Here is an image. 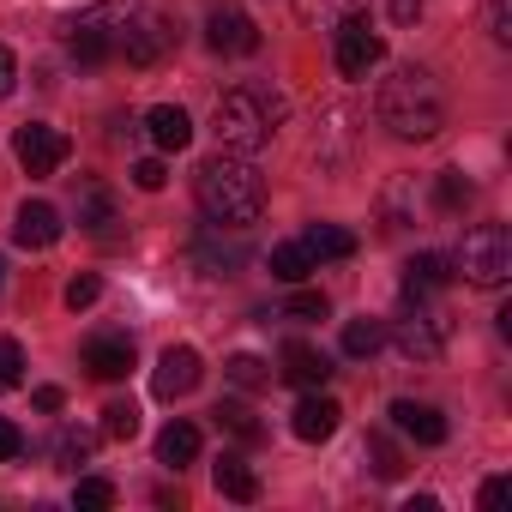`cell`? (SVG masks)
<instances>
[{
	"label": "cell",
	"instance_id": "cell-2",
	"mask_svg": "<svg viewBox=\"0 0 512 512\" xmlns=\"http://www.w3.org/2000/svg\"><path fill=\"white\" fill-rule=\"evenodd\" d=\"M284 115H290V103H284L278 85L241 79V85H229V91L217 97L211 127H217V145H223V151H235V157H260V151L278 139Z\"/></svg>",
	"mask_w": 512,
	"mask_h": 512
},
{
	"label": "cell",
	"instance_id": "cell-16",
	"mask_svg": "<svg viewBox=\"0 0 512 512\" xmlns=\"http://www.w3.org/2000/svg\"><path fill=\"white\" fill-rule=\"evenodd\" d=\"M392 422H398V434H410L416 446H440V440H446V416H440L434 404L398 398V404H392Z\"/></svg>",
	"mask_w": 512,
	"mask_h": 512
},
{
	"label": "cell",
	"instance_id": "cell-39",
	"mask_svg": "<svg viewBox=\"0 0 512 512\" xmlns=\"http://www.w3.org/2000/svg\"><path fill=\"white\" fill-rule=\"evenodd\" d=\"M506 488H512V482H506V476H488V482H482V494H476V500H482V506H500V500H506Z\"/></svg>",
	"mask_w": 512,
	"mask_h": 512
},
{
	"label": "cell",
	"instance_id": "cell-13",
	"mask_svg": "<svg viewBox=\"0 0 512 512\" xmlns=\"http://www.w3.org/2000/svg\"><path fill=\"white\" fill-rule=\"evenodd\" d=\"M85 368L97 380H127L133 374V338L127 332H97L85 338Z\"/></svg>",
	"mask_w": 512,
	"mask_h": 512
},
{
	"label": "cell",
	"instance_id": "cell-38",
	"mask_svg": "<svg viewBox=\"0 0 512 512\" xmlns=\"http://www.w3.org/2000/svg\"><path fill=\"white\" fill-rule=\"evenodd\" d=\"M13 85H19V61H13L7 43H0V97H13Z\"/></svg>",
	"mask_w": 512,
	"mask_h": 512
},
{
	"label": "cell",
	"instance_id": "cell-10",
	"mask_svg": "<svg viewBox=\"0 0 512 512\" xmlns=\"http://www.w3.org/2000/svg\"><path fill=\"white\" fill-rule=\"evenodd\" d=\"M199 380H205V362H199V350H193V344H169V350L157 356L151 392H157L163 404H175V398H187V392H193Z\"/></svg>",
	"mask_w": 512,
	"mask_h": 512
},
{
	"label": "cell",
	"instance_id": "cell-15",
	"mask_svg": "<svg viewBox=\"0 0 512 512\" xmlns=\"http://www.w3.org/2000/svg\"><path fill=\"white\" fill-rule=\"evenodd\" d=\"M145 133H151V145L169 157V151H187L193 145V115L181 109V103H157L151 115H145Z\"/></svg>",
	"mask_w": 512,
	"mask_h": 512
},
{
	"label": "cell",
	"instance_id": "cell-4",
	"mask_svg": "<svg viewBox=\"0 0 512 512\" xmlns=\"http://www.w3.org/2000/svg\"><path fill=\"white\" fill-rule=\"evenodd\" d=\"M452 278H464L470 290H500L512 278V229L506 223H476L464 229L458 253H452Z\"/></svg>",
	"mask_w": 512,
	"mask_h": 512
},
{
	"label": "cell",
	"instance_id": "cell-24",
	"mask_svg": "<svg viewBox=\"0 0 512 512\" xmlns=\"http://www.w3.org/2000/svg\"><path fill=\"white\" fill-rule=\"evenodd\" d=\"M308 272H314V253H308L302 241H278V247H272V278H278V284H302Z\"/></svg>",
	"mask_w": 512,
	"mask_h": 512
},
{
	"label": "cell",
	"instance_id": "cell-36",
	"mask_svg": "<svg viewBox=\"0 0 512 512\" xmlns=\"http://www.w3.org/2000/svg\"><path fill=\"white\" fill-rule=\"evenodd\" d=\"M163 181H169L163 157H145V163H133V187H145V193H163Z\"/></svg>",
	"mask_w": 512,
	"mask_h": 512
},
{
	"label": "cell",
	"instance_id": "cell-27",
	"mask_svg": "<svg viewBox=\"0 0 512 512\" xmlns=\"http://www.w3.org/2000/svg\"><path fill=\"white\" fill-rule=\"evenodd\" d=\"M380 344H386V326H380V320H350V326H344V356H350V362H368Z\"/></svg>",
	"mask_w": 512,
	"mask_h": 512
},
{
	"label": "cell",
	"instance_id": "cell-41",
	"mask_svg": "<svg viewBox=\"0 0 512 512\" xmlns=\"http://www.w3.org/2000/svg\"><path fill=\"white\" fill-rule=\"evenodd\" d=\"M61 404H67V398H61V386H37V410H49V416H55Z\"/></svg>",
	"mask_w": 512,
	"mask_h": 512
},
{
	"label": "cell",
	"instance_id": "cell-35",
	"mask_svg": "<svg viewBox=\"0 0 512 512\" xmlns=\"http://www.w3.org/2000/svg\"><path fill=\"white\" fill-rule=\"evenodd\" d=\"M97 296H103V278H97V272H79V278H67V308H73V314H79V308H91Z\"/></svg>",
	"mask_w": 512,
	"mask_h": 512
},
{
	"label": "cell",
	"instance_id": "cell-9",
	"mask_svg": "<svg viewBox=\"0 0 512 512\" xmlns=\"http://www.w3.org/2000/svg\"><path fill=\"white\" fill-rule=\"evenodd\" d=\"M332 37H338V73H344V79H368V73L386 61V37H380L368 19H350V25H338Z\"/></svg>",
	"mask_w": 512,
	"mask_h": 512
},
{
	"label": "cell",
	"instance_id": "cell-29",
	"mask_svg": "<svg viewBox=\"0 0 512 512\" xmlns=\"http://www.w3.org/2000/svg\"><path fill=\"white\" fill-rule=\"evenodd\" d=\"M91 452H97V434H85V428H61V440H55V458H61L67 470H79Z\"/></svg>",
	"mask_w": 512,
	"mask_h": 512
},
{
	"label": "cell",
	"instance_id": "cell-34",
	"mask_svg": "<svg viewBox=\"0 0 512 512\" xmlns=\"http://www.w3.org/2000/svg\"><path fill=\"white\" fill-rule=\"evenodd\" d=\"M278 320H302V326H308V320H326V296H320V290H296Z\"/></svg>",
	"mask_w": 512,
	"mask_h": 512
},
{
	"label": "cell",
	"instance_id": "cell-26",
	"mask_svg": "<svg viewBox=\"0 0 512 512\" xmlns=\"http://www.w3.org/2000/svg\"><path fill=\"white\" fill-rule=\"evenodd\" d=\"M211 416H217V428H229V434H235V440H247V446H260V440H266V422L253 416L247 404H217Z\"/></svg>",
	"mask_w": 512,
	"mask_h": 512
},
{
	"label": "cell",
	"instance_id": "cell-37",
	"mask_svg": "<svg viewBox=\"0 0 512 512\" xmlns=\"http://www.w3.org/2000/svg\"><path fill=\"white\" fill-rule=\"evenodd\" d=\"M19 452H25V434H19V428H13L7 416H0V464H13Z\"/></svg>",
	"mask_w": 512,
	"mask_h": 512
},
{
	"label": "cell",
	"instance_id": "cell-32",
	"mask_svg": "<svg viewBox=\"0 0 512 512\" xmlns=\"http://www.w3.org/2000/svg\"><path fill=\"white\" fill-rule=\"evenodd\" d=\"M25 386V350L19 338H0V392H19Z\"/></svg>",
	"mask_w": 512,
	"mask_h": 512
},
{
	"label": "cell",
	"instance_id": "cell-1",
	"mask_svg": "<svg viewBox=\"0 0 512 512\" xmlns=\"http://www.w3.org/2000/svg\"><path fill=\"white\" fill-rule=\"evenodd\" d=\"M193 199H199V211L217 229H247V223H260V211H266V175L253 169V157L217 151V157H205L193 169Z\"/></svg>",
	"mask_w": 512,
	"mask_h": 512
},
{
	"label": "cell",
	"instance_id": "cell-19",
	"mask_svg": "<svg viewBox=\"0 0 512 512\" xmlns=\"http://www.w3.org/2000/svg\"><path fill=\"white\" fill-rule=\"evenodd\" d=\"M296 13H302V25H314V31H338V25H350V19H368V0H296Z\"/></svg>",
	"mask_w": 512,
	"mask_h": 512
},
{
	"label": "cell",
	"instance_id": "cell-25",
	"mask_svg": "<svg viewBox=\"0 0 512 512\" xmlns=\"http://www.w3.org/2000/svg\"><path fill=\"white\" fill-rule=\"evenodd\" d=\"M470 199H476V187H470L458 169H440V175H434V211H440V217H458Z\"/></svg>",
	"mask_w": 512,
	"mask_h": 512
},
{
	"label": "cell",
	"instance_id": "cell-40",
	"mask_svg": "<svg viewBox=\"0 0 512 512\" xmlns=\"http://www.w3.org/2000/svg\"><path fill=\"white\" fill-rule=\"evenodd\" d=\"M422 19V0H392V25H416Z\"/></svg>",
	"mask_w": 512,
	"mask_h": 512
},
{
	"label": "cell",
	"instance_id": "cell-7",
	"mask_svg": "<svg viewBox=\"0 0 512 512\" xmlns=\"http://www.w3.org/2000/svg\"><path fill=\"white\" fill-rule=\"evenodd\" d=\"M175 43H181L175 19L151 13L145 0H139V7H133V19H127V31H121V55H115V61H127V67H157V61H163Z\"/></svg>",
	"mask_w": 512,
	"mask_h": 512
},
{
	"label": "cell",
	"instance_id": "cell-14",
	"mask_svg": "<svg viewBox=\"0 0 512 512\" xmlns=\"http://www.w3.org/2000/svg\"><path fill=\"white\" fill-rule=\"evenodd\" d=\"M338 422H344V404H338V398H326L320 386H314V392L296 404V416H290L296 440H308V446H314V440H332V434H338Z\"/></svg>",
	"mask_w": 512,
	"mask_h": 512
},
{
	"label": "cell",
	"instance_id": "cell-42",
	"mask_svg": "<svg viewBox=\"0 0 512 512\" xmlns=\"http://www.w3.org/2000/svg\"><path fill=\"white\" fill-rule=\"evenodd\" d=\"M0 272H7V266H0Z\"/></svg>",
	"mask_w": 512,
	"mask_h": 512
},
{
	"label": "cell",
	"instance_id": "cell-20",
	"mask_svg": "<svg viewBox=\"0 0 512 512\" xmlns=\"http://www.w3.org/2000/svg\"><path fill=\"white\" fill-rule=\"evenodd\" d=\"M302 247L314 253V266H320V260H350V253H356V235H350V229H338V223H308Z\"/></svg>",
	"mask_w": 512,
	"mask_h": 512
},
{
	"label": "cell",
	"instance_id": "cell-17",
	"mask_svg": "<svg viewBox=\"0 0 512 512\" xmlns=\"http://www.w3.org/2000/svg\"><path fill=\"white\" fill-rule=\"evenodd\" d=\"M284 380H290V386H302V392H314V386H326V380H332V362H326L314 344L290 338V344H284Z\"/></svg>",
	"mask_w": 512,
	"mask_h": 512
},
{
	"label": "cell",
	"instance_id": "cell-30",
	"mask_svg": "<svg viewBox=\"0 0 512 512\" xmlns=\"http://www.w3.org/2000/svg\"><path fill=\"white\" fill-rule=\"evenodd\" d=\"M362 452L374 458V476H386V482H392V476H404V452H398L386 434H368V440H362Z\"/></svg>",
	"mask_w": 512,
	"mask_h": 512
},
{
	"label": "cell",
	"instance_id": "cell-5",
	"mask_svg": "<svg viewBox=\"0 0 512 512\" xmlns=\"http://www.w3.org/2000/svg\"><path fill=\"white\" fill-rule=\"evenodd\" d=\"M133 7H139V0H97V7H85V13L67 25V49H73L85 67L115 61V55H121V31H127V19H133Z\"/></svg>",
	"mask_w": 512,
	"mask_h": 512
},
{
	"label": "cell",
	"instance_id": "cell-6",
	"mask_svg": "<svg viewBox=\"0 0 512 512\" xmlns=\"http://www.w3.org/2000/svg\"><path fill=\"white\" fill-rule=\"evenodd\" d=\"M446 332H452V320L434 314V308H422L416 290H404V308H398V320H392V344H398V356L416 362V368H428V362H440Z\"/></svg>",
	"mask_w": 512,
	"mask_h": 512
},
{
	"label": "cell",
	"instance_id": "cell-28",
	"mask_svg": "<svg viewBox=\"0 0 512 512\" xmlns=\"http://www.w3.org/2000/svg\"><path fill=\"white\" fill-rule=\"evenodd\" d=\"M241 392H260V386H272V368L260 362V356H229V368H223Z\"/></svg>",
	"mask_w": 512,
	"mask_h": 512
},
{
	"label": "cell",
	"instance_id": "cell-11",
	"mask_svg": "<svg viewBox=\"0 0 512 512\" xmlns=\"http://www.w3.org/2000/svg\"><path fill=\"white\" fill-rule=\"evenodd\" d=\"M205 43L217 55H253L260 49V25H253L241 7H211L205 13Z\"/></svg>",
	"mask_w": 512,
	"mask_h": 512
},
{
	"label": "cell",
	"instance_id": "cell-31",
	"mask_svg": "<svg viewBox=\"0 0 512 512\" xmlns=\"http://www.w3.org/2000/svg\"><path fill=\"white\" fill-rule=\"evenodd\" d=\"M73 506H79V512H103V506H115V482H109V476H85V482L73 488Z\"/></svg>",
	"mask_w": 512,
	"mask_h": 512
},
{
	"label": "cell",
	"instance_id": "cell-3",
	"mask_svg": "<svg viewBox=\"0 0 512 512\" xmlns=\"http://www.w3.org/2000/svg\"><path fill=\"white\" fill-rule=\"evenodd\" d=\"M374 115L392 139L404 145H422L446 127V91L428 67H398L392 79H380V97H374Z\"/></svg>",
	"mask_w": 512,
	"mask_h": 512
},
{
	"label": "cell",
	"instance_id": "cell-33",
	"mask_svg": "<svg viewBox=\"0 0 512 512\" xmlns=\"http://www.w3.org/2000/svg\"><path fill=\"white\" fill-rule=\"evenodd\" d=\"M103 434H109V440H133V434H139V410H133L127 398H115V404L103 410Z\"/></svg>",
	"mask_w": 512,
	"mask_h": 512
},
{
	"label": "cell",
	"instance_id": "cell-21",
	"mask_svg": "<svg viewBox=\"0 0 512 512\" xmlns=\"http://www.w3.org/2000/svg\"><path fill=\"white\" fill-rule=\"evenodd\" d=\"M193 458H199V428H193V422H169V428L157 434V464L181 470V464H193Z\"/></svg>",
	"mask_w": 512,
	"mask_h": 512
},
{
	"label": "cell",
	"instance_id": "cell-12",
	"mask_svg": "<svg viewBox=\"0 0 512 512\" xmlns=\"http://www.w3.org/2000/svg\"><path fill=\"white\" fill-rule=\"evenodd\" d=\"M61 235H67V223H61V211H55L49 199H25V205H19V217H13V241H19V247H37V253H43V247H55Z\"/></svg>",
	"mask_w": 512,
	"mask_h": 512
},
{
	"label": "cell",
	"instance_id": "cell-23",
	"mask_svg": "<svg viewBox=\"0 0 512 512\" xmlns=\"http://www.w3.org/2000/svg\"><path fill=\"white\" fill-rule=\"evenodd\" d=\"M115 223V193L103 181H85L79 187V229H109Z\"/></svg>",
	"mask_w": 512,
	"mask_h": 512
},
{
	"label": "cell",
	"instance_id": "cell-18",
	"mask_svg": "<svg viewBox=\"0 0 512 512\" xmlns=\"http://www.w3.org/2000/svg\"><path fill=\"white\" fill-rule=\"evenodd\" d=\"M211 482H217L223 500H241V506H247V500H260V476H253L247 458H235V452H223V458L211 464Z\"/></svg>",
	"mask_w": 512,
	"mask_h": 512
},
{
	"label": "cell",
	"instance_id": "cell-8",
	"mask_svg": "<svg viewBox=\"0 0 512 512\" xmlns=\"http://www.w3.org/2000/svg\"><path fill=\"white\" fill-rule=\"evenodd\" d=\"M13 157H19V169L31 175V181H49L67 157H73V139L61 133V127H43V121H25L19 133H13Z\"/></svg>",
	"mask_w": 512,
	"mask_h": 512
},
{
	"label": "cell",
	"instance_id": "cell-22",
	"mask_svg": "<svg viewBox=\"0 0 512 512\" xmlns=\"http://www.w3.org/2000/svg\"><path fill=\"white\" fill-rule=\"evenodd\" d=\"M446 284H452V260H446V253H416V260L404 266V290H416V296L446 290Z\"/></svg>",
	"mask_w": 512,
	"mask_h": 512
}]
</instances>
